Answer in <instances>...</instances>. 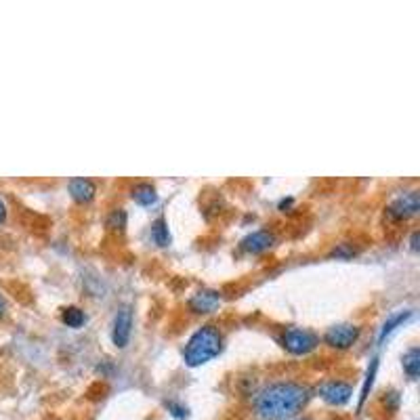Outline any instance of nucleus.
Wrapping results in <instances>:
<instances>
[{
    "instance_id": "obj_1",
    "label": "nucleus",
    "mask_w": 420,
    "mask_h": 420,
    "mask_svg": "<svg viewBox=\"0 0 420 420\" xmlns=\"http://www.w3.org/2000/svg\"><path fill=\"white\" fill-rule=\"evenodd\" d=\"M311 389L303 383L280 381L267 385L255 399V414L259 420H290L309 401Z\"/></svg>"
},
{
    "instance_id": "obj_2",
    "label": "nucleus",
    "mask_w": 420,
    "mask_h": 420,
    "mask_svg": "<svg viewBox=\"0 0 420 420\" xmlns=\"http://www.w3.org/2000/svg\"><path fill=\"white\" fill-rule=\"evenodd\" d=\"M223 351V334L217 326L206 324L200 326L191 336L183 349V359L189 368L204 366L213 361Z\"/></svg>"
},
{
    "instance_id": "obj_3",
    "label": "nucleus",
    "mask_w": 420,
    "mask_h": 420,
    "mask_svg": "<svg viewBox=\"0 0 420 420\" xmlns=\"http://www.w3.org/2000/svg\"><path fill=\"white\" fill-rule=\"evenodd\" d=\"M319 345V336L307 328H286L282 334V347L292 355H307Z\"/></svg>"
},
{
    "instance_id": "obj_4",
    "label": "nucleus",
    "mask_w": 420,
    "mask_h": 420,
    "mask_svg": "<svg viewBox=\"0 0 420 420\" xmlns=\"http://www.w3.org/2000/svg\"><path fill=\"white\" fill-rule=\"evenodd\" d=\"M359 339V328L353 324H336L330 326L324 334V343L332 349H349Z\"/></svg>"
},
{
    "instance_id": "obj_5",
    "label": "nucleus",
    "mask_w": 420,
    "mask_h": 420,
    "mask_svg": "<svg viewBox=\"0 0 420 420\" xmlns=\"http://www.w3.org/2000/svg\"><path fill=\"white\" fill-rule=\"evenodd\" d=\"M133 332V309L129 305L118 307L114 315V328H112V341L118 349H124L131 341Z\"/></svg>"
},
{
    "instance_id": "obj_6",
    "label": "nucleus",
    "mask_w": 420,
    "mask_h": 420,
    "mask_svg": "<svg viewBox=\"0 0 420 420\" xmlns=\"http://www.w3.org/2000/svg\"><path fill=\"white\" fill-rule=\"evenodd\" d=\"M418 210H420V196H418V191H408V193L397 196L387 206V215L391 219H395V221H403V219L414 217Z\"/></svg>"
},
{
    "instance_id": "obj_7",
    "label": "nucleus",
    "mask_w": 420,
    "mask_h": 420,
    "mask_svg": "<svg viewBox=\"0 0 420 420\" xmlns=\"http://www.w3.org/2000/svg\"><path fill=\"white\" fill-rule=\"evenodd\" d=\"M189 309L198 315L204 313H213L217 311V307L221 305V292L213 290V288H202L196 294H191V299L187 301Z\"/></svg>"
},
{
    "instance_id": "obj_8",
    "label": "nucleus",
    "mask_w": 420,
    "mask_h": 420,
    "mask_svg": "<svg viewBox=\"0 0 420 420\" xmlns=\"http://www.w3.org/2000/svg\"><path fill=\"white\" fill-rule=\"evenodd\" d=\"M319 395L330 406H345L353 395V387L343 381H328L319 387Z\"/></svg>"
},
{
    "instance_id": "obj_9",
    "label": "nucleus",
    "mask_w": 420,
    "mask_h": 420,
    "mask_svg": "<svg viewBox=\"0 0 420 420\" xmlns=\"http://www.w3.org/2000/svg\"><path fill=\"white\" fill-rule=\"evenodd\" d=\"M275 244V235L269 231V229H259V231H252L248 233L242 242H240V248L248 255H261V252L269 250L271 246Z\"/></svg>"
},
{
    "instance_id": "obj_10",
    "label": "nucleus",
    "mask_w": 420,
    "mask_h": 420,
    "mask_svg": "<svg viewBox=\"0 0 420 420\" xmlns=\"http://www.w3.org/2000/svg\"><path fill=\"white\" fill-rule=\"evenodd\" d=\"M67 191L72 196L74 202L78 204H89L93 202L95 193H97V185L93 179H87V177H74L67 181Z\"/></svg>"
},
{
    "instance_id": "obj_11",
    "label": "nucleus",
    "mask_w": 420,
    "mask_h": 420,
    "mask_svg": "<svg viewBox=\"0 0 420 420\" xmlns=\"http://www.w3.org/2000/svg\"><path fill=\"white\" fill-rule=\"evenodd\" d=\"M131 198L139 206H151V204L158 202V189L151 183L143 181V183H137V185L131 187Z\"/></svg>"
},
{
    "instance_id": "obj_12",
    "label": "nucleus",
    "mask_w": 420,
    "mask_h": 420,
    "mask_svg": "<svg viewBox=\"0 0 420 420\" xmlns=\"http://www.w3.org/2000/svg\"><path fill=\"white\" fill-rule=\"evenodd\" d=\"M401 366H403V372L412 378V381H416L418 374H420V349L410 347L401 357Z\"/></svg>"
},
{
    "instance_id": "obj_13",
    "label": "nucleus",
    "mask_w": 420,
    "mask_h": 420,
    "mask_svg": "<svg viewBox=\"0 0 420 420\" xmlns=\"http://www.w3.org/2000/svg\"><path fill=\"white\" fill-rule=\"evenodd\" d=\"M412 317V311L410 309H406V311H399V313H395V315H391L387 322H385V326H383V330H381V336H378V343H383L387 336L391 334V332H395V328H399L403 322H408Z\"/></svg>"
},
{
    "instance_id": "obj_14",
    "label": "nucleus",
    "mask_w": 420,
    "mask_h": 420,
    "mask_svg": "<svg viewBox=\"0 0 420 420\" xmlns=\"http://www.w3.org/2000/svg\"><path fill=\"white\" fill-rule=\"evenodd\" d=\"M151 240L158 246H168V244H171V233H168V223H166L164 217H158L151 223Z\"/></svg>"
},
{
    "instance_id": "obj_15",
    "label": "nucleus",
    "mask_w": 420,
    "mask_h": 420,
    "mask_svg": "<svg viewBox=\"0 0 420 420\" xmlns=\"http://www.w3.org/2000/svg\"><path fill=\"white\" fill-rule=\"evenodd\" d=\"M376 370H378V357H374L368 366V372H366V381H364V387H361V395H359V410L364 408V403L368 401L370 397V391H372V385H374V378H376Z\"/></svg>"
},
{
    "instance_id": "obj_16",
    "label": "nucleus",
    "mask_w": 420,
    "mask_h": 420,
    "mask_svg": "<svg viewBox=\"0 0 420 420\" xmlns=\"http://www.w3.org/2000/svg\"><path fill=\"white\" fill-rule=\"evenodd\" d=\"M61 322H63L67 328H80L84 322H87V315H84V311H82L80 307L70 305V307H65V309L61 311Z\"/></svg>"
},
{
    "instance_id": "obj_17",
    "label": "nucleus",
    "mask_w": 420,
    "mask_h": 420,
    "mask_svg": "<svg viewBox=\"0 0 420 420\" xmlns=\"http://www.w3.org/2000/svg\"><path fill=\"white\" fill-rule=\"evenodd\" d=\"M124 225H126V213H124L122 208L114 210V213L109 215V219H107V227H112V229H124Z\"/></svg>"
},
{
    "instance_id": "obj_18",
    "label": "nucleus",
    "mask_w": 420,
    "mask_h": 420,
    "mask_svg": "<svg viewBox=\"0 0 420 420\" xmlns=\"http://www.w3.org/2000/svg\"><path fill=\"white\" fill-rule=\"evenodd\" d=\"M353 255H355V248L351 244H339L330 252V257L334 259H351Z\"/></svg>"
},
{
    "instance_id": "obj_19",
    "label": "nucleus",
    "mask_w": 420,
    "mask_h": 420,
    "mask_svg": "<svg viewBox=\"0 0 420 420\" xmlns=\"http://www.w3.org/2000/svg\"><path fill=\"white\" fill-rule=\"evenodd\" d=\"M166 408H168V412H171L175 418H179V420H185L187 416H189V410L185 408V406H181V403H177V401H166Z\"/></svg>"
},
{
    "instance_id": "obj_20",
    "label": "nucleus",
    "mask_w": 420,
    "mask_h": 420,
    "mask_svg": "<svg viewBox=\"0 0 420 420\" xmlns=\"http://www.w3.org/2000/svg\"><path fill=\"white\" fill-rule=\"evenodd\" d=\"M5 219H7V204L0 198V223H5Z\"/></svg>"
},
{
    "instance_id": "obj_21",
    "label": "nucleus",
    "mask_w": 420,
    "mask_h": 420,
    "mask_svg": "<svg viewBox=\"0 0 420 420\" xmlns=\"http://www.w3.org/2000/svg\"><path fill=\"white\" fill-rule=\"evenodd\" d=\"M412 250H418V231L412 233Z\"/></svg>"
},
{
    "instance_id": "obj_22",
    "label": "nucleus",
    "mask_w": 420,
    "mask_h": 420,
    "mask_svg": "<svg viewBox=\"0 0 420 420\" xmlns=\"http://www.w3.org/2000/svg\"><path fill=\"white\" fill-rule=\"evenodd\" d=\"M5 311H7V303H5V299H3V297H0V317L5 315Z\"/></svg>"
},
{
    "instance_id": "obj_23",
    "label": "nucleus",
    "mask_w": 420,
    "mask_h": 420,
    "mask_svg": "<svg viewBox=\"0 0 420 420\" xmlns=\"http://www.w3.org/2000/svg\"><path fill=\"white\" fill-rule=\"evenodd\" d=\"M299 420H309V418H299Z\"/></svg>"
}]
</instances>
